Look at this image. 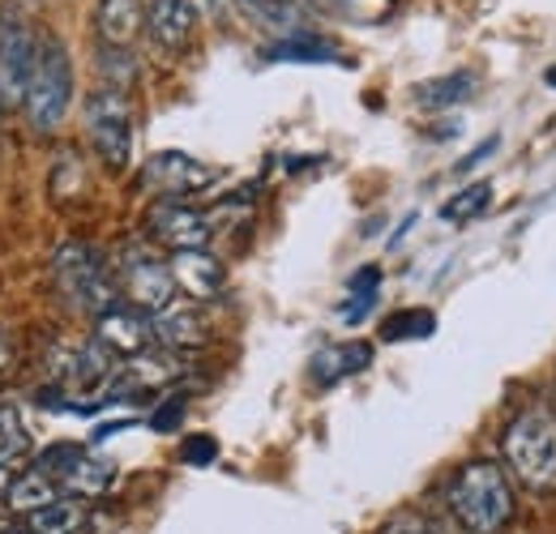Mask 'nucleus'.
I'll list each match as a JSON object with an SVG mask.
<instances>
[{"instance_id": "nucleus-1", "label": "nucleus", "mask_w": 556, "mask_h": 534, "mask_svg": "<svg viewBox=\"0 0 556 534\" xmlns=\"http://www.w3.org/2000/svg\"><path fill=\"white\" fill-rule=\"evenodd\" d=\"M445 505L467 534H501L514 522V509H518L509 470L488 462V458H476V462L454 470V479L445 487Z\"/></svg>"}, {"instance_id": "nucleus-2", "label": "nucleus", "mask_w": 556, "mask_h": 534, "mask_svg": "<svg viewBox=\"0 0 556 534\" xmlns=\"http://www.w3.org/2000/svg\"><path fill=\"white\" fill-rule=\"evenodd\" d=\"M505 467L531 492H556V415L544 402L522 406L501 436Z\"/></svg>"}, {"instance_id": "nucleus-3", "label": "nucleus", "mask_w": 556, "mask_h": 534, "mask_svg": "<svg viewBox=\"0 0 556 534\" xmlns=\"http://www.w3.org/2000/svg\"><path fill=\"white\" fill-rule=\"evenodd\" d=\"M73 107V61L70 48L56 35H39V52L30 68V86H26V125L35 134H56L65 125Z\"/></svg>"}, {"instance_id": "nucleus-4", "label": "nucleus", "mask_w": 556, "mask_h": 534, "mask_svg": "<svg viewBox=\"0 0 556 534\" xmlns=\"http://www.w3.org/2000/svg\"><path fill=\"white\" fill-rule=\"evenodd\" d=\"M52 274H56V282H61V291L70 295L81 313L103 317L108 308L121 304L116 269H112V262H108L94 244H81V240L61 244L56 257H52Z\"/></svg>"}, {"instance_id": "nucleus-5", "label": "nucleus", "mask_w": 556, "mask_h": 534, "mask_svg": "<svg viewBox=\"0 0 556 534\" xmlns=\"http://www.w3.org/2000/svg\"><path fill=\"white\" fill-rule=\"evenodd\" d=\"M86 137L108 171H125L134 163V107L125 90L99 86L86 94Z\"/></svg>"}, {"instance_id": "nucleus-6", "label": "nucleus", "mask_w": 556, "mask_h": 534, "mask_svg": "<svg viewBox=\"0 0 556 534\" xmlns=\"http://www.w3.org/2000/svg\"><path fill=\"white\" fill-rule=\"evenodd\" d=\"M35 52H39V35H35L26 9L4 0L0 4V112H13L26 103Z\"/></svg>"}, {"instance_id": "nucleus-7", "label": "nucleus", "mask_w": 556, "mask_h": 534, "mask_svg": "<svg viewBox=\"0 0 556 534\" xmlns=\"http://www.w3.org/2000/svg\"><path fill=\"white\" fill-rule=\"evenodd\" d=\"M116 287L125 295V304H134L141 313H163L172 300H176V282H172V269L159 253H150L146 244H129L116 262Z\"/></svg>"}, {"instance_id": "nucleus-8", "label": "nucleus", "mask_w": 556, "mask_h": 534, "mask_svg": "<svg viewBox=\"0 0 556 534\" xmlns=\"http://www.w3.org/2000/svg\"><path fill=\"white\" fill-rule=\"evenodd\" d=\"M39 470H43L48 479H56L61 492L81 496V500H99V496L116 483V467H108L103 458L86 454L81 445H52V449L39 458Z\"/></svg>"}, {"instance_id": "nucleus-9", "label": "nucleus", "mask_w": 556, "mask_h": 534, "mask_svg": "<svg viewBox=\"0 0 556 534\" xmlns=\"http://www.w3.org/2000/svg\"><path fill=\"white\" fill-rule=\"evenodd\" d=\"M146 236L172 253H185V249H206L214 227H210V214H202L198 205H185V201H154L150 214H146Z\"/></svg>"}, {"instance_id": "nucleus-10", "label": "nucleus", "mask_w": 556, "mask_h": 534, "mask_svg": "<svg viewBox=\"0 0 556 534\" xmlns=\"http://www.w3.org/2000/svg\"><path fill=\"white\" fill-rule=\"evenodd\" d=\"M210 180H214V167L198 163V158H189V154H180V150H163V154H154V158L146 163V171H141V185H146L150 193H159V201L189 198V193L206 189Z\"/></svg>"}, {"instance_id": "nucleus-11", "label": "nucleus", "mask_w": 556, "mask_h": 534, "mask_svg": "<svg viewBox=\"0 0 556 534\" xmlns=\"http://www.w3.org/2000/svg\"><path fill=\"white\" fill-rule=\"evenodd\" d=\"M185 364L176 351L167 346H146L141 355H129L125 364H116V377L108 390L116 394H154V390H167L172 381H180Z\"/></svg>"}, {"instance_id": "nucleus-12", "label": "nucleus", "mask_w": 556, "mask_h": 534, "mask_svg": "<svg viewBox=\"0 0 556 534\" xmlns=\"http://www.w3.org/2000/svg\"><path fill=\"white\" fill-rule=\"evenodd\" d=\"M94 342H103L116 359H129V355H141L146 346H154V321H150V313L121 300L116 308L94 317Z\"/></svg>"}, {"instance_id": "nucleus-13", "label": "nucleus", "mask_w": 556, "mask_h": 534, "mask_svg": "<svg viewBox=\"0 0 556 534\" xmlns=\"http://www.w3.org/2000/svg\"><path fill=\"white\" fill-rule=\"evenodd\" d=\"M198 22H202V13L193 0H150L146 4V35L167 56L189 48V39L198 35Z\"/></svg>"}, {"instance_id": "nucleus-14", "label": "nucleus", "mask_w": 556, "mask_h": 534, "mask_svg": "<svg viewBox=\"0 0 556 534\" xmlns=\"http://www.w3.org/2000/svg\"><path fill=\"white\" fill-rule=\"evenodd\" d=\"M167 269H172L176 291H185L193 304L218 300V291H223V282H227V269H223V262H218L210 249H185V253H172V257H167Z\"/></svg>"}, {"instance_id": "nucleus-15", "label": "nucleus", "mask_w": 556, "mask_h": 534, "mask_svg": "<svg viewBox=\"0 0 556 534\" xmlns=\"http://www.w3.org/2000/svg\"><path fill=\"white\" fill-rule=\"evenodd\" d=\"M231 4H236V13H240L249 26L266 30L270 43L295 39V35H308V30H313V26H308L313 13H308L304 0H231Z\"/></svg>"}, {"instance_id": "nucleus-16", "label": "nucleus", "mask_w": 556, "mask_h": 534, "mask_svg": "<svg viewBox=\"0 0 556 534\" xmlns=\"http://www.w3.org/2000/svg\"><path fill=\"white\" fill-rule=\"evenodd\" d=\"M154 321V342H163L167 351H198V346H206L210 342V321L202 317V308L189 300V304H180V300H172L163 313H154L150 317Z\"/></svg>"}, {"instance_id": "nucleus-17", "label": "nucleus", "mask_w": 556, "mask_h": 534, "mask_svg": "<svg viewBox=\"0 0 556 534\" xmlns=\"http://www.w3.org/2000/svg\"><path fill=\"white\" fill-rule=\"evenodd\" d=\"M94 35L99 48H134V39L146 35V4L141 0H99L94 4Z\"/></svg>"}, {"instance_id": "nucleus-18", "label": "nucleus", "mask_w": 556, "mask_h": 534, "mask_svg": "<svg viewBox=\"0 0 556 534\" xmlns=\"http://www.w3.org/2000/svg\"><path fill=\"white\" fill-rule=\"evenodd\" d=\"M372 364V342H364V338H351V342H334V346H321L317 355H313V381L321 385V390H330V385H343L348 377H359L364 368Z\"/></svg>"}, {"instance_id": "nucleus-19", "label": "nucleus", "mask_w": 556, "mask_h": 534, "mask_svg": "<svg viewBox=\"0 0 556 534\" xmlns=\"http://www.w3.org/2000/svg\"><path fill=\"white\" fill-rule=\"evenodd\" d=\"M52 500H61V487H56V479H48L43 470H26V474H13V483H9V492H4V513H22V518H30L35 509H43V505H52Z\"/></svg>"}, {"instance_id": "nucleus-20", "label": "nucleus", "mask_w": 556, "mask_h": 534, "mask_svg": "<svg viewBox=\"0 0 556 534\" xmlns=\"http://www.w3.org/2000/svg\"><path fill=\"white\" fill-rule=\"evenodd\" d=\"M262 56L266 61H287V65H334L339 61V48L326 43L317 30H308V35H295V39H278Z\"/></svg>"}, {"instance_id": "nucleus-21", "label": "nucleus", "mask_w": 556, "mask_h": 534, "mask_svg": "<svg viewBox=\"0 0 556 534\" xmlns=\"http://www.w3.org/2000/svg\"><path fill=\"white\" fill-rule=\"evenodd\" d=\"M471 94H476V77L471 73H445V77H432V81H419L416 86V103L428 107V112L467 103Z\"/></svg>"}, {"instance_id": "nucleus-22", "label": "nucleus", "mask_w": 556, "mask_h": 534, "mask_svg": "<svg viewBox=\"0 0 556 534\" xmlns=\"http://www.w3.org/2000/svg\"><path fill=\"white\" fill-rule=\"evenodd\" d=\"M81 505L77 500H52V505H43V509H35L30 518H26V531L30 534H73L81 526Z\"/></svg>"}, {"instance_id": "nucleus-23", "label": "nucleus", "mask_w": 556, "mask_h": 534, "mask_svg": "<svg viewBox=\"0 0 556 534\" xmlns=\"http://www.w3.org/2000/svg\"><path fill=\"white\" fill-rule=\"evenodd\" d=\"M488 205H492V185L488 180H476V185H467L463 193H454V198L441 205V218L445 223H471V218H480Z\"/></svg>"}, {"instance_id": "nucleus-24", "label": "nucleus", "mask_w": 556, "mask_h": 534, "mask_svg": "<svg viewBox=\"0 0 556 534\" xmlns=\"http://www.w3.org/2000/svg\"><path fill=\"white\" fill-rule=\"evenodd\" d=\"M432 330H437V313H428V308H403V313L386 317L381 338L386 342H407V338H428Z\"/></svg>"}, {"instance_id": "nucleus-25", "label": "nucleus", "mask_w": 556, "mask_h": 534, "mask_svg": "<svg viewBox=\"0 0 556 534\" xmlns=\"http://www.w3.org/2000/svg\"><path fill=\"white\" fill-rule=\"evenodd\" d=\"M30 454V432L17 415V406H0V462L26 458Z\"/></svg>"}, {"instance_id": "nucleus-26", "label": "nucleus", "mask_w": 556, "mask_h": 534, "mask_svg": "<svg viewBox=\"0 0 556 534\" xmlns=\"http://www.w3.org/2000/svg\"><path fill=\"white\" fill-rule=\"evenodd\" d=\"M185 410H189V402L180 398V394H167V398L150 410L146 423H150V432H176L185 423Z\"/></svg>"}, {"instance_id": "nucleus-27", "label": "nucleus", "mask_w": 556, "mask_h": 534, "mask_svg": "<svg viewBox=\"0 0 556 534\" xmlns=\"http://www.w3.org/2000/svg\"><path fill=\"white\" fill-rule=\"evenodd\" d=\"M214 458H218V441H214L210 432L185 436V445H180V462H185V467H210Z\"/></svg>"}, {"instance_id": "nucleus-28", "label": "nucleus", "mask_w": 556, "mask_h": 534, "mask_svg": "<svg viewBox=\"0 0 556 534\" xmlns=\"http://www.w3.org/2000/svg\"><path fill=\"white\" fill-rule=\"evenodd\" d=\"M377 534H450V531L437 526V522H428V518H419V513H394Z\"/></svg>"}, {"instance_id": "nucleus-29", "label": "nucleus", "mask_w": 556, "mask_h": 534, "mask_svg": "<svg viewBox=\"0 0 556 534\" xmlns=\"http://www.w3.org/2000/svg\"><path fill=\"white\" fill-rule=\"evenodd\" d=\"M308 4H317L321 13H330V17H348V22H372V9L364 4V0H308Z\"/></svg>"}, {"instance_id": "nucleus-30", "label": "nucleus", "mask_w": 556, "mask_h": 534, "mask_svg": "<svg viewBox=\"0 0 556 534\" xmlns=\"http://www.w3.org/2000/svg\"><path fill=\"white\" fill-rule=\"evenodd\" d=\"M348 287H351V295H377V287H381V269L364 266L355 278H351Z\"/></svg>"}, {"instance_id": "nucleus-31", "label": "nucleus", "mask_w": 556, "mask_h": 534, "mask_svg": "<svg viewBox=\"0 0 556 534\" xmlns=\"http://www.w3.org/2000/svg\"><path fill=\"white\" fill-rule=\"evenodd\" d=\"M372 304H377V295H351L348 304L339 308V317H343V321H364Z\"/></svg>"}, {"instance_id": "nucleus-32", "label": "nucleus", "mask_w": 556, "mask_h": 534, "mask_svg": "<svg viewBox=\"0 0 556 534\" xmlns=\"http://www.w3.org/2000/svg\"><path fill=\"white\" fill-rule=\"evenodd\" d=\"M492 150H496V137H484V141H480V145H476V150H471V154H467V158H463L454 171H458V176H467L471 167H480V163H484Z\"/></svg>"}, {"instance_id": "nucleus-33", "label": "nucleus", "mask_w": 556, "mask_h": 534, "mask_svg": "<svg viewBox=\"0 0 556 534\" xmlns=\"http://www.w3.org/2000/svg\"><path fill=\"white\" fill-rule=\"evenodd\" d=\"M13 364V346H9V338H4V330H0V372Z\"/></svg>"}, {"instance_id": "nucleus-34", "label": "nucleus", "mask_w": 556, "mask_h": 534, "mask_svg": "<svg viewBox=\"0 0 556 534\" xmlns=\"http://www.w3.org/2000/svg\"><path fill=\"white\" fill-rule=\"evenodd\" d=\"M9 483H13V470L0 462V500H4V492H9Z\"/></svg>"}, {"instance_id": "nucleus-35", "label": "nucleus", "mask_w": 556, "mask_h": 534, "mask_svg": "<svg viewBox=\"0 0 556 534\" xmlns=\"http://www.w3.org/2000/svg\"><path fill=\"white\" fill-rule=\"evenodd\" d=\"M364 4H368V9H372V17H381V13H386V9H390V4H394V0H364Z\"/></svg>"}, {"instance_id": "nucleus-36", "label": "nucleus", "mask_w": 556, "mask_h": 534, "mask_svg": "<svg viewBox=\"0 0 556 534\" xmlns=\"http://www.w3.org/2000/svg\"><path fill=\"white\" fill-rule=\"evenodd\" d=\"M544 81H548V86H553V90H556V65L548 68V73H544Z\"/></svg>"}, {"instance_id": "nucleus-37", "label": "nucleus", "mask_w": 556, "mask_h": 534, "mask_svg": "<svg viewBox=\"0 0 556 534\" xmlns=\"http://www.w3.org/2000/svg\"><path fill=\"white\" fill-rule=\"evenodd\" d=\"M4 531H13V526H9V518H4V513H0V534Z\"/></svg>"}, {"instance_id": "nucleus-38", "label": "nucleus", "mask_w": 556, "mask_h": 534, "mask_svg": "<svg viewBox=\"0 0 556 534\" xmlns=\"http://www.w3.org/2000/svg\"><path fill=\"white\" fill-rule=\"evenodd\" d=\"M4 534H30V531H4Z\"/></svg>"}]
</instances>
